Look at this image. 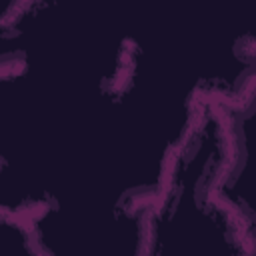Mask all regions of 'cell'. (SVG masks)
I'll return each mask as SVG.
<instances>
[{"instance_id": "cell-1", "label": "cell", "mask_w": 256, "mask_h": 256, "mask_svg": "<svg viewBox=\"0 0 256 256\" xmlns=\"http://www.w3.org/2000/svg\"><path fill=\"white\" fill-rule=\"evenodd\" d=\"M226 122L218 102L202 100L148 210L142 256H256V244L220 198Z\"/></svg>"}]
</instances>
